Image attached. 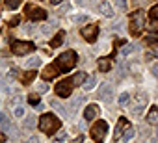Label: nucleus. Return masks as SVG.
Masks as SVG:
<instances>
[{
	"label": "nucleus",
	"instance_id": "1",
	"mask_svg": "<svg viewBox=\"0 0 158 143\" xmlns=\"http://www.w3.org/2000/svg\"><path fill=\"white\" fill-rule=\"evenodd\" d=\"M143 26H145V13L141 10L134 11L128 19V28H130V34L132 35H139L143 32Z\"/></svg>",
	"mask_w": 158,
	"mask_h": 143
},
{
	"label": "nucleus",
	"instance_id": "2",
	"mask_svg": "<svg viewBox=\"0 0 158 143\" xmlns=\"http://www.w3.org/2000/svg\"><path fill=\"white\" fill-rule=\"evenodd\" d=\"M58 128H60V121L52 113H45L39 119V130H43L45 134H54Z\"/></svg>",
	"mask_w": 158,
	"mask_h": 143
},
{
	"label": "nucleus",
	"instance_id": "3",
	"mask_svg": "<svg viewBox=\"0 0 158 143\" xmlns=\"http://www.w3.org/2000/svg\"><path fill=\"white\" fill-rule=\"evenodd\" d=\"M58 63H60V69L69 71V69H73V67L76 65V54H74L73 50H67V52H63V54L58 58Z\"/></svg>",
	"mask_w": 158,
	"mask_h": 143
},
{
	"label": "nucleus",
	"instance_id": "4",
	"mask_svg": "<svg viewBox=\"0 0 158 143\" xmlns=\"http://www.w3.org/2000/svg\"><path fill=\"white\" fill-rule=\"evenodd\" d=\"M106 132H108L106 121H99V123L91 128V137H93L97 143H102V141L106 139Z\"/></svg>",
	"mask_w": 158,
	"mask_h": 143
},
{
	"label": "nucleus",
	"instance_id": "5",
	"mask_svg": "<svg viewBox=\"0 0 158 143\" xmlns=\"http://www.w3.org/2000/svg\"><path fill=\"white\" fill-rule=\"evenodd\" d=\"M73 80H61L60 84H56V95L58 97H69L71 95V91H73Z\"/></svg>",
	"mask_w": 158,
	"mask_h": 143
},
{
	"label": "nucleus",
	"instance_id": "6",
	"mask_svg": "<svg viewBox=\"0 0 158 143\" xmlns=\"http://www.w3.org/2000/svg\"><path fill=\"white\" fill-rule=\"evenodd\" d=\"M26 17L32 19V21H41V19L47 17V13H45V10H41V8L30 4V6H26Z\"/></svg>",
	"mask_w": 158,
	"mask_h": 143
},
{
	"label": "nucleus",
	"instance_id": "7",
	"mask_svg": "<svg viewBox=\"0 0 158 143\" xmlns=\"http://www.w3.org/2000/svg\"><path fill=\"white\" fill-rule=\"evenodd\" d=\"M11 48H13V52L17 56H24V54H30L34 50V45L32 43H24V41H15L11 45Z\"/></svg>",
	"mask_w": 158,
	"mask_h": 143
},
{
	"label": "nucleus",
	"instance_id": "8",
	"mask_svg": "<svg viewBox=\"0 0 158 143\" xmlns=\"http://www.w3.org/2000/svg\"><path fill=\"white\" fill-rule=\"evenodd\" d=\"M145 104H147V95H145V93H138L136 99H134V108H132L134 115H141Z\"/></svg>",
	"mask_w": 158,
	"mask_h": 143
},
{
	"label": "nucleus",
	"instance_id": "9",
	"mask_svg": "<svg viewBox=\"0 0 158 143\" xmlns=\"http://www.w3.org/2000/svg\"><path fill=\"white\" fill-rule=\"evenodd\" d=\"M97 34H99V26H97V24H89V26H86V28L82 30L84 39L89 41V43H93V41L97 39Z\"/></svg>",
	"mask_w": 158,
	"mask_h": 143
},
{
	"label": "nucleus",
	"instance_id": "10",
	"mask_svg": "<svg viewBox=\"0 0 158 143\" xmlns=\"http://www.w3.org/2000/svg\"><path fill=\"white\" fill-rule=\"evenodd\" d=\"M0 126H2V130L6 132V134H11V136H17V130H15V126L8 121V117H6V113H0Z\"/></svg>",
	"mask_w": 158,
	"mask_h": 143
},
{
	"label": "nucleus",
	"instance_id": "11",
	"mask_svg": "<svg viewBox=\"0 0 158 143\" xmlns=\"http://www.w3.org/2000/svg\"><path fill=\"white\" fill-rule=\"evenodd\" d=\"M99 97L108 102V100L112 99V86H110V84H102V86L99 88Z\"/></svg>",
	"mask_w": 158,
	"mask_h": 143
},
{
	"label": "nucleus",
	"instance_id": "12",
	"mask_svg": "<svg viewBox=\"0 0 158 143\" xmlns=\"http://www.w3.org/2000/svg\"><path fill=\"white\" fill-rule=\"evenodd\" d=\"M58 73H60V67H56V65H48V67L45 69V73H43V78H45V80H52Z\"/></svg>",
	"mask_w": 158,
	"mask_h": 143
},
{
	"label": "nucleus",
	"instance_id": "13",
	"mask_svg": "<svg viewBox=\"0 0 158 143\" xmlns=\"http://www.w3.org/2000/svg\"><path fill=\"white\" fill-rule=\"evenodd\" d=\"M97 110H99L97 104H89V106L84 110V119H86V121H93L95 115H97Z\"/></svg>",
	"mask_w": 158,
	"mask_h": 143
},
{
	"label": "nucleus",
	"instance_id": "14",
	"mask_svg": "<svg viewBox=\"0 0 158 143\" xmlns=\"http://www.w3.org/2000/svg\"><path fill=\"white\" fill-rule=\"evenodd\" d=\"M99 11L102 15H106V17H112V13H114V10H112V6H110L108 0H102V2L99 4Z\"/></svg>",
	"mask_w": 158,
	"mask_h": 143
},
{
	"label": "nucleus",
	"instance_id": "15",
	"mask_svg": "<svg viewBox=\"0 0 158 143\" xmlns=\"http://www.w3.org/2000/svg\"><path fill=\"white\" fill-rule=\"evenodd\" d=\"M147 123H149V125H158V108H156V106H152V108L149 110V113H147Z\"/></svg>",
	"mask_w": 158,
	"mask_h": 143
},
{
	"label": "nucleus",
	"instance_id": "16",
	"mask_svg": "<svg viewBox=\"0 0 158 143\" xmlns=\"http://www.w3.org/2000/svg\"><path fill=\"white\" fill-rule=\"evenodd\" d=\"M125 123H127V119H125V117H121V119H119V123H117V126H115V132H114V139H119V137L123 136V130H125Z\"/></svg>",
	"mask_w": 158,
	"mask_h": 143
},
{
	"label": "nucleus",
	"instance_id": "17",
	"mask_svg": "<svg viewBox=\"0 0 158 143\" xmlns=\"http://www.w3.org/2000/svg\"><path fill=\"white\" fill-rule=\"evenodd\" d=\"M110 67H112V59H110V58H102V59H99V71L106 73V71H110Z\"/></svg>",
	"mask_w": 158,
	"mask_h": 143
},
{
	"label": "nucleus",
	"instance_id": "18",
	"mask_svg": "<svg viewBox=\"0 0 158 143\" xmlns=\"http://www.w3.org/2000/svg\"><path fill=\"white\" fill-rule=\"evenodd\" d=\"M63 37H65V32H58V34H56V37L50 41V47H52V48H58V47L63 43Z\"/></svg>",
	"mask_w": 158,
	"mask_h": 143
},
{
	"label": "nucleus",
	"instance_id": "19",
	"mask_svg": "<svg viewBox=\"0 0 158 143\" xmlns=\"http://www.w3.org/2000/svg\"><path fill=\"white\" fill-rule=\"evenodd\" d=\"M26 67H28V69H37V67H41V58H37V56L30 58V59L26 61Z\"/></svg>",
	"mask_w": 158,
	"mask_h": 143
},
{
	"label": "nucleus",
	"instance_id": "20",
	"mask_svg": "<svg viewBox=\"0 0 158 143\" xmlns=\"http://www.w3.org/2000/svg\"><path fill=\"white\" fill-rule=\"evenodd\" d=\"M134 137V128L132 126H128V128H125V132H123V136H121V139L125 141V143H128L130 139Z\"/></svg>",
	"mask_w": 158,
	"mask_h": 143
},
{
	"label": "nucleus",
	"instance_id": "21",
	"mask_svg": "<svg viewBox=\"0 0 158 143\" xmlns=\"http://www.w3.org/2000/svg\"><path fill=\"white\" fill-rule=\"evenodd\" d=\"M84 78H88V76H86L84 73H78V75L73 78V86H82V84H84Z\"/></svg>",
	"mask_w": 158,
	"mask_h": 143
},
{
	"label": "nucleus",
	"instance_id": "22",
	"mask_svg": "<svg viewBox=\"0 0 158 143\" xmlns=\"http://www.w3.org/2000/svg\"><path fill=\"white\" fill-rule=\"evenodd\" d=\"M93 86H95V78L93 76H88L86 84H82V89L84 91H89V89H93Z\"/></svg>",
	"mask_w": 158,
	"mask_h": 143
},
{
	"label": "nucleus",
	"instance_id": "23",
	"mask_svg": "<svg viewBox=\"0 0 158 143\" xmlns=\"http://www.w3.org/2000/svg\"><path fill=\"white\" fill-rule=\"evenodd\" d=\"M21 2H23V0H6V8L8 10H17L21 6Z\"/></svg>",
	"mask_w": 158,
	"mask_h": 143
},
{
	"label": "nucleus",
	"instance_id": "24",
	"mask_svg": "<svg viewBox=\"0 0 158 143\" xmlns=\"http://www.w3.org/2000/svg\"><path fill=\"white\" fill-rule=\"evenodd\" d=\"M54 26H56V21H52L50 24H43L39 30H41V34H45V35H47V34H50V32H52V28H54Z\"/></svg>",
	"mask_w": 158,
	"mask_h": 143
},
{
	"label": "nucleus",
	"instance_id": "25",
	"mask_svg": "<svg viewBox=\"0 0 158 143\" xmlns=\"http://www.w3.org/2000/svg\"><path fill=\"white\" fill-rule=\"evenodd\" d=\"M34 78H35V73H34V71H30V73H26V75L21 78V80H23V84H30Z\"/></svg>",
	"mask_w": 158,
	"mask_h": 143
},
{
	"label": "nucleus",
	"instance_id": "26",
	"mask_svg": "<svg viewBox=\"0 0 158 143\" xmlns=\"http://www.w3.org/2000/svg\"><path fill=\"white\" fill-rule=\"evenodd\" d=\"M52 108H56V112H58L60 115H63V117L67 115V112L63 110V106H61V104H58V102H54V100H52Z\"/></svg>",
	"mask_w": 158,
	"mask_h": 143
},
{
	"label": "nucleus",
	"instance_id": "27",
	"mask_svg": "<svg viewBox=\"0 0 158 143\" xmlns=\"http://www.w3.org/2000/svg\"><path fill=\"white\" fill-rule=\"evenodd\" d=\"M13 113H15L17 119H23L24 117V106H15V112Z\"/></svg>",
	"mask_w": 158,
	"mask_h": 143
},
{
	"label": "nucleus",
	"instance_id": "28",
	"mask_svg": "<svg viewBox=\"0 0 158 143\" xmlns=\"http://www.w3.org/2000/svg\"><path fill=\"white\" fill-rule=\"evenodd\" d=\"M128 100H130L128 93H121V97H119V104H121V106H127V104H128Z\"/></svg>",
	"mask_w": 158,
	"mask_h": 143
},
{
	"label": "nucleus",
	"instance_id": "29",
	"mask_svg": "<svg viewBox=\"0 0 158 143\" xmlns=\"http://www.w3.org/2000/svg\"><path fill=\"white\" fill-rule=\"evenodd\" d=\"M134 50H136V47H134V45H127V47L123 48V56H128V54H132Z\"/></svg>",
	"mask_w": 158,
	"mask_h": 143
},
{
	"label": "nucleus",
	"instance_id": "30",
	"mask_svg": "<svg viewBox=\"0 0 158 143\" xmlns=\"http://www.w3.org/2000/svg\"><path fill=\"white\" fill-rule=\"evenodd\" d=\"M37 91H41V93L48 91V84H47V82H39V84H37Z\"/></svg>",
	"mask_w": 158,
	"mask_h": 143
},
{
	"label": "nucleus",
	"instance_id": "31",
	"mask_svg": "<svg viewBox=\"0 0 158 143\" xmlns=\"http://www.w3.org/2000/svg\"><path fill=\"white\" fill-rule=\"evenodd\" d=\"M86 19H88V15H86V13H84V15H82V13H78V15H74V17H73V21H74V22H82V21H86Z\"/></svg>",
	"mask_w": 158,
	"mask_h": 143
},
{
	"label": "nucleus",
	"instance_id": "32",
	"mask_svg": "<svg viewBox=\"0 0 158 143\" xmlns=\"http://www.w3.org/2000/svg\"><path fill=\"white\" fill-rule=\"evenodd\" d=\"M35 126V119L34 117H26V128H34Z\"/></svg>",
	"mask_w": 158,
	"mask_h": 143
},
{
	"label": "nucleus",
	"instance_id": "33",
	"mask_svg": "<svg viewBox=\"0 0 158 143\" xmlns=\"http://www.w3.org/2000/svg\"><path fill=\"white\" fill-rule=\"evenodd\" d=\"M115 4L119 10H127V0H115Z\"/></svg>",
	"mask_w": 158,
	"mask_h": 143
},
{
	"label": "nucleus",
	"instance_id": "34",
	"mask_svg": "<svg viewBox=\"0 0 158 143\" xmlns=\"http://www.w3.org/2000/svg\"><path fill=\"white\" fill-rule=\"evenodd\" d=\"M56 139H58V141H65V139H67V134H65L63 130H60V132H58V137H56Z\"/></svg>",
	"mask_w": 158,
	"mask_h": 143
},
{
	"label": "nucleus",
	"instance_id": "35",
	"mask_svg": "<svg viewBox=\"0 0 158 143\" xmlns=\"http://www.w3.org/2000/svg\"><path fill=\"white\" fill-rule=\"evenodd\" d=\"M151 17H152V19H158V6H154V8L151 10Z\"/></svg>",
	"mask_w": 158,
	"mask_h": 143
},
{
	"label": "nucleus",
	"instance_id": "36",
	"mask_svg": "<svg viewBox=\"0 0 158 143\" xmlns=\"http://www.w3.org/2000/svg\"><path fill=\"white\" fill-rule=\"evenodd\" d=\"M151 73H152L154 76H158V63H154V65L151 67Z\"/></svg>",
	"mask_w": 158,
	"mask_h": 143
},
{
	"label": "nucleus",
	"instance_id": "37",
	"mask_svg": "<svg viewBox=\"0 0 158 143\" xmlns=\"http://www.w3.org/2000/svg\"><path fill=\"white\" fill-rule=\"evenodd\" d=\"M19 24V17H11V21H10V26H17Z\"/></svg>",
	"mask_w": 158,
	"mask_h": 143
},
{
	"label": "nucleus",
	"instance_id": "38",
	"mask_svg": "<svg viewBox=\"0 0 158 143\" xmlns=\"http://www.w3.org/2000/svg\"><path fill=\"white\" fill-rule=\"evenodd\" d=\"M24 143H41V139L34 136V137H30V139H28V141H24Z\"/></svg>",
	"mask_w": 158,
	"mask_h": 143
},
{
	"label": "nucleus",
	"instance_id": "39",
	"mask_svg": "<svg viewBox=\"0 0 158 143\" xmlns=\"http://www.w3.org/2000/svg\"><path fill=\"white\" fill-rule=\"evenodd\" d=\"M50 2H52L54 6H58V4H61V0H50Z\"/></svg>",
	"mask_w": 158,
	"mask_h": 143
},
{
	"label": "nucleus",
	"instance_id": "40",
	"mask_svg": "<svg viewBox=\"0 0 158 143\" xmlns=\"http://www.w3.org/2000/svg\"><path fill=\"white\" fill-rule=\"evenodd\" d=\"M152 56H158V48H154V50H152Z\"/></svg>",
	"mask_w": 158,
	"mask_h": 143
},
{
	"label": "nucleus",
	"instance_id": "41",
	"mask_svg": "<svg viewBox=\"0 0 158 143\" xmlns=\"http://www.w3.org/2000/svg\"><path fill=\"white\" fill-rule=\"evenodd\" d=\"M156 137H158V128H156Z\"/></svg>",
	"mask_w": 158,
	"mask_h": 143
}]
</instances>
